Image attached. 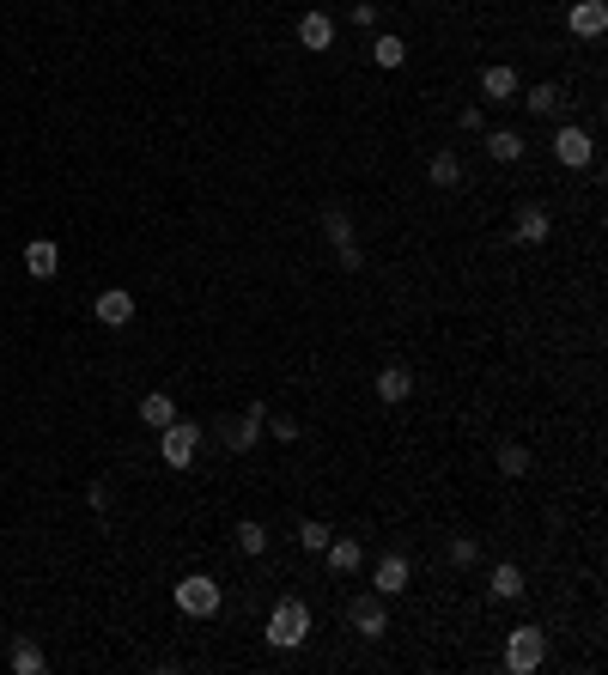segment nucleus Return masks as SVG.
<instances>
[{"instance_id": "c85d7f7f", "label": "nucleus", "mask_w": 608, "mask_h": 675, "mask_svg": "<svg viewBox=\"0 0 608 675\" xmlns=\"http://www.w3.org/2000/svg\"><path fill=\"white\" fill-rule=\"evenodd\" d=\"M262 438H280V444H298V420H292V414H268V426H262Z\"/></svg>"}, {"instance_id": "423d86ee", "label": "nucleus", "mask_w": 608, "mask_h": 675, "mask_svg": "<svg viewBox=\"0 0 608 675\" xmlns=\"http://www.w3.org/2000/svg\"><path fill=\"white\" fill-rule=\"evenodd\" d=\"M201 438H207V432H201L195 420H183V414H177V420L159 432V457H165V469H189V463L201 457Z\"/></svg>"}, {"instance_id": "39448f33", "label": "nucleus", "mask_w": 608, "mask_h": 675, "mask_svg": "<svg viewBox=\"0 0 608 675\" xmlns=\"http://www.w3.org/2000/svg\"><path fill=\"white\" fill-rule=\"evenodd\" d=\"M347 627L359 633V639H384L390 633V596H377V590H359L353 603H347Z\"/></svg>"}, {"instance_id": "bb28decb", "label": "nucleus", "mask_w": 608, "mask_h": 675, "mask_svg": "<svg viewBox=\"0 0 608 675\" xmlns=\"http://www.w3.org/2000/svg\"><path fill=\"white\" fill-rule=\"evenodd\" d=\"M329 536H335V530H329L323 517H304V523H298V548H304V554H323Z\"/></svg>"}, {"instance_id": "0eeeda50", "label": "nucleus", "mask_w": 608, "mask_h": 675, "mask_svg": "<svg viewBox=\"0 0 608 675\" xmlns=\"http://www.w3.org/2000/svg\"><path fill=\"white\" fill-rule=\"evenodd\" d=\"M323 238L335 244V256H341V268H347V274L365 262V250H359V238H353V219H347V207H335V201L323 207Z\"/></svg>"}, {"instance_id": "4be33fe9", "label": "nucleus", "mask_w": 608, "mask_h": 675, "mask_svg": "<svg viewBox=\"0 0 608 675\" xmlns=\"http://www.w3.org/2000/svg\"><path fill=\"white\" fill-rule=\"evenodd\" d=\"M371 61L384 67V73H396V67L408 61V43H402L396 31H377V37H371Z\"/></svg>"}, {"instance_id": "2f4dec72", "label": "nucleus", "mask_w": 608, "mask_h": 675, "mask_svg": "<svg viewBox=\"0 0 608 675\" xmlns=\"http://www.w3.org/2000/svg\"><path fill=\"white\" fill-rule=\"evenodd\" d=\"M86 505L92 511H110V487H86Z\"/></svg>"}, {"instance_id": "1a4fd4ad", "label": "nucleus", "mask_w": 608, "mask_h": 675, "mask_svg": "<svg viewBox=\"0 0 608 675\" xmlns=\"http://www.w3.org/2000/svg\"><path fill=\"white\" fill-rule=\"evenodd\" d=\"M517 104H523L529 116H548V122H566V116H572V98H566V92H560L554 80H536V86H523V92H517Z\"/></svg>"}, {"instance_id": "f3484780", "label": "nucleus", "mask_w": 608, "mask_h": 675, "mask_svg": "<svg viewBox=\"0 0 608 675\" xmlns=\"http://www.w3.org/2000/svg\"><path fill=\"white\" fill-rule=\"evenodd\" d=\"M298 43H304V49H311V55H323V49H335V19L311 7V13H304V19H298Z\"/></svg>"}, {"instance_id": "cd10ccee", "label": "nucleus", "mask_w": 608, "mask_h": 675, "mask_svg": "<svg viewBox=\"0 0 608 675\" xmlns=\"http://www.w3.org/2000/svg\"><path fill=\"white\" fill-rule=\"evenodd\" d=\"M444 554H450V566H475L481 560V536H450Z\"/></svg>"}, {"instance_id": "4468645a", "label": "nucleus", "mask_w": 608, "mask_h": 675, "mask_svg": "<svg viewBox=\"0 0 608 675\" xmlns=\"http://www.w3.org/2000/svg\"><path fill=\"white\" fill-rule=\"evenodd\" d=\"M92 311H98L104 329H128V323H134V292H128V286H104Z\"/></svg>"}, {"instance_id": "6e6552de", "label": "nucleus", "mask_w": 608, "mask_h": 675, "mask_svg": "<svg viewBox=\"0 0 608 675\" xmlns=\"http://www.w3.org/2000/svg\"><path fill=\"white\" fill-rule=\"evenodd\" d=\"M262 426H268V402H250L238 414V426L225 420V450H232V457H250V450L262 444Z\"/></svg>"}, {"instance_id": "412c9836", "label": "nucleus", "mask_w": 608, "mask_h": 675, "mask_svg": "<svg viewBox=\"0 0 608 675\" xmlns=\"http://www.w3.org/2000/svg\"><path fill=\"white\" fill-rule=\"evenodd\" d=\"M487 159L493 165H517L523 159V134L517 128H487Z\"/></svg>"}, {"instance_id": "9d476101", "label": "nucleus", "mask_w": 608, "mask_h": 675, "mask_svg": "<svg viewBox=\"0 0 608 675\" xmlns=\"http://www.w3.org/2000/svg\"><path fill=\"white\" fill-rule=\"evenodd\" d=\"M511 238H517V244H529V250L548 244V238H554V213H548V207H536V201H523V207L511 213Z\"/></svg>"}, {"instance_id": "5701e85b", "label": "nucleus", "mask_w": 608, "mask_h": 675, "mask_svg": "<svg viewBox=\"0 0 608 675\" xmlns=\"http://www.w3.org/2000/svg\"><path fill=\"white\" fill-rule=\"evenodd\" d=\"M232 542H238V554H268V523H256V517H238L232 523Z\"/></svg>"}, {"instance_id": "b1692460", "label": "nucleus", "mask_w": 608, "mask_h": 675, "mask_svg": "<svg viewBox=\"0 0 608 675\" xmlns=\"http://www.w3.org/2000/svg\"><path fill=\"white\" fill-rule=\"evenodd\" d=\"M7 663H13V675H43V669H49V657H43V645H37V639H13Z\"/></svg>"}, {"instance_id": "a211bd4d", "label": "nucleus", "mask_w": 608, "mask_h": 675, "mask_svg": "<svg viewBox=\"0 0 608 675\" xmlns=\"http://www.w3.org/2000/svg\"><path fill=\"white\" fill-rule=\"evenodd\" d=\"M25 274H31V280H55V274H61V244L31 238V244H25Z\"/></svg>"}, {"instance_id": "ddd939ff", "label": "nucleus", "mask_w": 608, "mask_h": 675, "mask_svg": "<svg viewBox=\"0 0 608 675\" xmlns=\"http://www.w3.org/2000/svg\"><path fill=\"white\" fill-rule=\"evenodd\" d=\"M517 92H523V80H517V67H505V61L481 67V98H487V104H517Z\"/></svg>"}, {"instance_id": "f257e3e1", "label": "nucleus", "mask_w": 608, "mask_h": 675, "mask_svg": "<svg viewBox=\"0 0 608 675\" xmlns=\"http://www.w3.org/2000/svg\"><path fill=\"white\" fill-rule=\"evenodd\" d=\"M262 639L274 651H298L304 639H311V603H304V596H280V603L268 609V621H262Z\"/></svg>"}, {"instance_id": "f03ea898", "label": "nucleus", "mask_w": 608, "mask_h": 675, "mask_svg": "<svg viewBox=\"0 0 608 675\" xmlns=\"http://www.w3.org/2000/svg\"><path fill=\"white\" fill-rule=\"evenodd\" d=\"M171 603H177V615H189V621H213V615L225 609V590H219V578L189 572V578L171 590Z\"/></svg>"}, {"instance_id": "aec40b11", "label": "nucleus", "mask_w": 608, "mask_h": 675, "mask_svg": "<svg viewBox=\"0 0 608 675\" xmlns=\"http://www.w3.org/2000/svg\"><path fill=\"white\" fill-rule=\"evenodd\" d=\"M171 420H177V396H171V390H146V396H140V426L165 432Z\"/></svg>"}, {"instance_id": "dca6fc26", "label": "nucleus", "mask_w": 608, "mask_h": 675, "mask_svg": "<svg viewBox=\"0 0 608 675\" xmlns=\"http://www.w3.org/2000/svg\"><path fill=\"white\" fill-rule=\"evenodd\" d=\"M323 560H329V572H335V578H353V572H365V548H359L353 536H329Z\"/></svg>"}, {"instance_id": "20e7f679", "label": "nucleus", "mask_w": 608, "mask_h": 675, "mask_svg": "<svg viewBox=\"0 0 608 675\" xmlns=\"http://www.w3.org/2000/svg\"><path fill=\"white\" fill-rule=\"evenodd\" d=\"M542 663H548V633H542V627L523 621V627L505 633V669H511V675H536Z\"/></svg>"}, {"instance_id": "a878e982", "label": "nucleus", "mask_w": 608, "mask_h": 675, "mask_svg": "<svg viewBox=\"0 0 608 675\" xmlns=\"http://www.w3.org/2000/svg\"><path fill=\"white\" fill-rule=\"evenodd\" d=\"M529 469H536V457H529V444H517V438H505L499 444V475H529Z\"/></svg>"}, {"instance_id": "7c9ffc66", "label": "nucleus", "mask_w": 608, "mask_h": 675, "mask_svg": "<svg viewBox=\"0 0 608 675\" xmlns=\"http://www.w3.org/2000/svg\"><path fill=\"white\" fill-rule=\"evenodd\" d=\"M359 31H377V7H371V0H353V13H347Z\"/></svg>"}, {"instance_id": "393cba45", "label": "nucleus", "mask_w": 608, "mask_h": 675, "mask_svg": "<svg viewBox=\"0 0 608 675\" xmlns=\"http://www.w3.org/2000/svg\"><path fill=\"white\" fill-rule=\"evenodd\" d=\"M426 177H432V189H456V183H463V159H456L450 146H444V153H432V159H426Z\"/></svg>"}, {"instance_id": "6ab92c4d", "label": "nucleus", "mask_w": 608, "mask_h": 675, "mask_svg": "<svg viewBox=\"0 0 608 675\" xmlns=\"http://www.w3.org/2000/svg\"><path fill=\"white\" fill-rule=\"evenodd\" d=\"M487 590H493V603H517V596L529 590V584H523V566H517V560H499V566L487 572Z\"/></svg>"}, {"instance_id": "c756f323", "label": "nucleus", "mask_w": 608, "mask_h": 675, "mask_svg": "<svg viewBox=\"0 0 608 675\" xmlns=\"http://www.w3.org/2000/svg\"><path fill=\"white\" fill-rule=\"evenodd\" d=\"M456 128H469V134H487V110H481V104H463V110H456Z\"/></svg>"}, {"instance_id": "f8f14e48", "label": "nucleus", "mask_w": 608, "mask_h": 675, "mask_svg": "<svg viewBox=\"0 0 608 675\" xmlns=\"http://www.w3.org/2000/svg\"><path fill=\"white\" fill-rule=\"evenodd\" d=\"M377 402H384V408H402L408 396H414V371L408 365H377Z\"/></svg>"}, {"instance_id": "2eb2a0df", "label": "nucleus", "mask_w": 608, "mask_h": 675, "mask_svg": "<svg viewBox=\"0 0 608 675\" xmlns=\"http://www.w3.org/2000/svg\"><path fill=\"white\" fill-rule=\"evenodd\" d=\"M408 578H414L408 554H384V560L371 566V590H377V596H402V590H408Z\"/></svg>"}, {"instance_id": "9b49d317", "label": "nucleus", "mask_w": 608, "mask_h": 675, "mask_svg": "<svg viewBox=\"0 0 608 675\" xmlns=\"http://www.w3.org/2000/svg\"><path fill=\"white\" fill-rule=\"evenodd\" d=\"M566 31L584 37V43H596L608 31V7H602V0H572V7H566Z\"/></svg>"}, {"instance_id": "7ed1b4c3", "label": "nucleus", "mask_w": 608, "mask_h": 675, "mask_svg": "<svg viewBox=\"0 0 608 675\" xmlns=\"http://www.w3.org/2000/svg\"><path fill=\"white\" fill-rule=\"evenodd\" d=\"M548 146H554V165H560V171H596V134L578 128L572 116L554 122V140H548Z\"/></svg>"}]
</instances>
